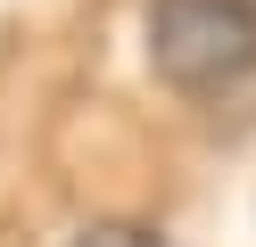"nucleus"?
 <instances>
[{
    "label": "nucleus",
    "mask_w": 256,
    "mask_h": 247,
    "mask_svg": "<svg viewBox=\"0 0 256 247\" xmlns=\"http://www.w3.org/2000/svg\"><path fill=\"white\" fill-rule=\"evenodd\" d=\"M74 247H166L149 223H91V231H74Z\"/></svg>",
    "instance_id": "f03ea898"
},
{
    "label": "nucleus",
    "mask_w": 256,
    "mask_h": 247,
    "mask_svg": "<svg viewBox=\"0 0 256 247\" xmlns=\"http://www.w3.org/2000/svg\"><path fill=\"white\" fill-rule=\"evenodd\" d=\"M149 66L174 91H232L256 74V0H149Z\"/></svg>",
    "instance_id": "f257e3e1"
}]
</instances>
